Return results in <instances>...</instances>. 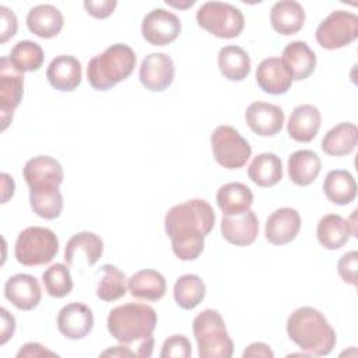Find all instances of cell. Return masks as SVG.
Returning <instances> with one entry per match:
<instances>
[{
	"label": "cell",
	"mask_w": 358,
	"mask_h": 358,
	"mask_svg": "<svg viewBox=\"0 0 358 358\" xmlns=\"http://www.w3.org/2000/svg\"><path fill=\"white\" fill-rule=\"evenodd\" d=\"M103 253V241L94 232L83 231L74 234L66 243L64 260L74 266L77 259H84L87 266H94Z\"/></svg>",
	"instance_id": "obj_21"
},
{
	"label": "cell",
	"mask_w": 358,
	"mask_h": 358,
	"mask_svg": "<svg viewBox=\"0 0 358 358\" xmlns=\"http://www.w3.org/2000/svg\"><path fill=\"white\" fill-rule=\"evenodd\" d=\"M180 20L165 8L151 10L141 22L143 38L154 46L172 43L180 34Z\"/></svg>",
	"instance_id": "obj_11"
},
{
	"label": "cell",
	"mask_w": 358,
	"mask_h": 358,
	"mask_svg": "<svg viewBox=\"0 0 358 358\" xmlns=\"http://www.w3.org/2000/svg\"><path fill=\"white\" fill-rule=\"evenodd\" d=\"M24 95V76L10 63L7 56L0 60V119L1 130H6L13 120L14 110Z\"/></svg>",
	"instance_id": "obj_10"
},
{
	"label": "cell",
	"mask_w": 358,
	"mask_h": 358,
	"mask_svg": "<svg viewBox=\"0 0 358 358\" xmlns=\"http://www.w3.org/2000/svg\"><path fill=\"white\" fill-rule=\"evenodd\" d=\"M196 20L199 27L222 39L239 36L245 27L242 11L224 1H206L197 10Z\"/></svg>",
	"instance_id": "obj_7"
},
{
	"label": "cell",
	"mask_w": 358,
	"mask_h": 358,
	"mask_svg": "<svg viewBox=\"0 0 358 358\" xmlns=\"http://www.w3.org/2000/svg\"><path fill=\"white\" fill-rule=\"evenodd\" d=\"M127 288L131 296L155 302L165 295L166 281L159 271L152 268H144L134 273L127 280Z\"/></svg>",
	"instance_id": "obj_26"
},
{
	"label": "cell",
	"mask_w": 358,
	"mask_h": 358,
	"mask_svg": "<svg viewBox=\"0 0 358 358\" xmlns=\"http://www.w3.org/2000/svg\"><path fill=\"white\" fill-rule=\"evenodd\" d=\"M358 38V17L345 10L331 11L316 28L317 43L329 50L340 49Z\"/></svg>",
	"instance_id": "obj_9"
},
{
	"label": "cell",
	"mask_w": 358,
	"mask_h": 358,
	"mask_svg": "<svg viewBox=\"0 0 358 358\" xmlns=\"http://www.w3.org/2000/svg\"><path fill=\"white\" fill-rule=\"evenodd\" d=\"M117 6L116 0H85L84 1V8L90 15L98 20L108 18L112 15Z\"/></svg>",
	"instance_id": "obj_42"
},
{
	"label": "cell",
	"mask_w": 358,
	"mask_h": 358,
	"mask_svg": "<svg viewBox=\"0 0 358 358\" xmlns=\"http://www.w3.org/2000/svg\"><path fill=\"white\" fill-rule=\"evenodd\" d=\"M357 268H358L357 250L344 253L337 263V271H338V275L341 277V280L354 287L357 285Z\"/></svg>",
	"instance_id": "obj_40"
},
{
	"label": "cell",
	"mask_w": 358,
	"mask_h": 358,
	"mask_svg": "<svg viewBox=\"0 0 358 358\" xmlns=\"http://www.w3.org/2000/svg\"><path fill=\"white\" fill-rule=\"evenodd\" d=\"M25 357H29V358H32V357H57V354L45 348L39 343H27L17 352V358H25Z\"/></svg>",
	"instance_id": "obj_43"
},
{
	"label": "cell",
	"mask_w": 358,
	"mask_h": 358,
	"mask_svg": "<svg viewBox=\"0 0 358 358\" xmlns=\"http://www.w3.org/2000/svg\"><path fill=\"white\" fill-rule=\"evenodd\" d=\"M206 296V284L197 274L180 275L173 285V299L182 309H194Z\"/></svg>",
	"instance_id": "obj_35"
},
{
	"label": "cell",
	"mask_w": 358,
	"mask_h": 358,
	"mask_svg": "<svg viewBox=\"0 0 358 358\" xmlns=\"http://www.w3.org/2000/svg\"><path fill=\"white\" fill-rule=\"evenodd\" d=\"M252 62L245 49L235 45H228L218 52V69L229 81H242L250 73Z\"/></svg>",
	"instance_id": "obj_32"
},
{
	"label": "cell",
	"mask_w": 358,
	"mask_h": 358,
	"mask_svg": "<svg viewBox=\"0 0 358 358\" xmlns=\"http://www.w3.org/2000/svg\"><path fill=\"white\" fill-rule=\"evenodd\" d=\"M281 62L289 71L292 80H306L316 67V55L303 41H294L288 43L281 56Z\"/></svg>",
	"instance_id": "obj_24"
},
{
	"label": "cell",
	"mask_w": 358,
	"mask_h": 358,
	"mask_svg": "<svg viewBox=\"0 0 358 358\" xmlns=\"http://www.w3.org/2000/svg\"><path fill=\"white\" fill-rule=\"evenodd\" d=\"M243 358H249V357H262V358H273L274 352L271 351V348L264 344V343H253L250 345H248L245 348V351L242 352Z\"/></svg>",
	"instance_id": "obj_45"
},
{
	"label": "cell",
	"mask_w": 358,
	"mask_h": 358,
	"mask_svg": "<svg viewBox=\"0 0 358 358\" xmlns=\"http://www.w3.org/2000/svg\"><path fill=\"white\" fill-rule=\"evenodd\" d=\"M224 239L235 246H249L259 235V220L255 211L248 210L238 215H225L221 221Z\"/></svg>",
	"instance_id": "obj_18"
},
{
	"label": "cell",
	"mask_w": 358,
	"mask_h": 358,
	"mask_svg": "<svg viewBox=\"0 0 358 358\" xmlns=\"http://www.w3.org/2000/svg\"><path fill=\"white\" fill-rule=\"evenodd\" d=\"M1 189H3L1 203L4 204V203H7V201H8V199H11V197H13V194H14V189H15L14 179H13L8 173H6V172H3V173H1Z\"/></svg>",
	"instance_id": "obj_46"
},
{
	"label": "cell",
	"mask_w": 358,
	"mask_h": 358,
	"mask_svg": "<svg viewBox=\"0 0 358 358\" xmlns=\"http://www.w3.org/2000/svg\"><path fill=\"white\" fill-rule=\"evenodd\" d=\"M248 176L260 187H271L282 179V162L273 152H262L252 159Z\"/></svg>",
	"instance_id": "obj_31"
},
{
	"label": "cell",
	"mask_w": 358,
	"mask_h": 358,
	"mask_svg": "<svg viewBox=\"0 0 358 358\" xmlns=\"http://www.w3.org/2000/svg\"><path fill=\"white\" fill-rule=\"evenodd\" d=\"M102 357H137L133 350H130L127 345H116L113 348H108L103 352H101Z\"/></svg>",
	"instance_id": "obj_47"
},
{
	"label": "cell",
	"mask_w": 358,
	"mask_h": 358,
	"mask_svg": "<svg viewBox=\"0 0 358 358\" xmlns=\"http://www.w3.org/2000/svg\"><path fill=\"white\" fill-rule=\"evenodd\" d=\"M157 322V313L150 305L129 302L113 308L108 315L106 324L113 338L129 348L136 344L137 357L148 358L152 355V333Z\"/></svg>",
	"instance_id": "obj_2"
},
{
	"label": "cell",
	"mask_w": 358,
	"mask_h": 358,
	"mask_svg": "<svg viewBox=\"0 0 358 358\" xmlns=\"http://www.w3.org/2000/svg\"><path fill=\"white\" fill-rule=\"evenodd\" d=\"M347 224H348V227H350L351 235H352V236H357V210L352 211L351 217L347 220Z\"/></svg>",
	"instance_id": "obj_49"
},
{
	"label": "cell",
	"mask_w": 358,
	"mask_h": 358,
	"mask_svg": "<svg viewBox=\"0 0 358 358\" xmlns=\"http://www.w3.org/2000/svg\"><path fill=\"white\" fill-rule=\"evenodd\" d=\"M4 296L20 310L35 309L42 299L38 280L31 274H14L4 284Z\"/></svg>",
	"instance_id": "obj_16"
},
{
	"label": "cell",
	"mask_w": 358,
	"mask_h": 358,
	"mask_svg": "<svg viewBox=\"0 0 358 358\" xmlns=\"http://www.w3.org/2000/svg\"><path fill=\"white\" fill-rule=\"evenodd\" d=\"M18 21L15 14L6 6H0V43H6L17 32Z\"/></svg>",
	"instance_id": "obj_41"
},
{
	"label": "cell",
	"mask_w": 358,
	"mask_h": 358,
	"mask_svg": "<svg viewBox=\"0 0 358 358\" xmlns=\"http://www.w3.org/2000/svg\"><path fill=\"white\" fill-rule=\"evenodd\" d=\"M270 22L275 32L281 35H294L299 32L305 24V10L294 0L277 1L270 11Z\"/></svg>",
	"instance_id": "obj_25"
},
{
	"label": "cell",
	"mask_w": 358,
	"mask_h": 358,
	"mask_svg": "<svg viewBox=\"0 0 358 358\" xmlns=\"http://www.w3.org/2000/svg\"><path fill=\"white\" fill-rule=\"evenodd\" d=\"M192 355V344L187 337L182 334H173L168 337L164 344L159 357L161 358H189Z\"/></svg>",
	"instance_id": "obj_39"
},
{
	"label": "cell",
	"mask_w": 358,
	"mask_h": 358,
	"mask_svg": "<svg viewBox=\"0 0 358 358\" xmlns=\"http://www.w3.org/2000/svg\"><path fill=\"white\" fill-rule=\"evenodd\" d=\"M29 189H59L64 173L60 162L49 155H38L27 161L22 169Z\"/></svg>",
	"instance_id": "obj_13"
},
{
	"label": "cell",
	"mask_w": 358,
	"mask_h": 358,
	"mask_svg": "<svg viewBox=\"0 0 358 358\" xmlns=\"http://www.w3.org/2000/svg\"><path fill=\"white\" fill-rule=\"evenodd\" d=\"M1 330H0V334H1V344H6L14 334V330H15V319L13 315L8 313V310L6 308H1Z\"/></svg>",
	"instance_id": "obj_44"
},
{
	"label": "cell",
	"mask_w": 358,
	"mask_h": 358,
	"mask_svg": "<svg viewBox=\"0 0 358 358\" xmlns=\"http://www.w3.org/2000/svg\"><path fill=\"white\" fill-rule=\"evenodd\" d=\"M136 53L126 43H115L87 64V78L96 91H108L129 78L136 67Z\"/></svg>",
	"instance_id": "obj_4"
},
{
	"label": "cell",
	"mask_w": 358,
	"mask_h": 358,
	"mask_svg": "<svg viewBox=\"0 0 358 358\" xmlns=\"http://www.w3.org/2000/svg\"><path fill=\"white\" fill-rule=\"evenodd\" d=\"M46 78L49 84L57 91H74L81 84V63L78 62V59L70 55L56 56L48 66Z\"/></svg>",
	"instance_id": "obj_19"
},
{
	"label": "cell",
	"mask_w": 358,
	"mask_h": 358,
	"mask_svg": "<svg viewBox=\"0 0 358 358\" xmlns=\"http://www.w3.org/2000/svg\"><path fill=\"white\" fill-rule=\"evenodd\" d=\"M292 77L280 57H267L256 70L257 85L270 95L285 94L292 85Z\"/></svg>",
	"instance_id": "obj_20"
},
{
	"label": "cell",
	"mask_w": 358,
	"mask_h": 358,
	"mask_svg": "<svg viewBox=\"0 0 358 358\" xmlns=\"http://www.w3.org/2000/svg\"><path fill=\"white\" fill-rule=\"evenodd\" d=\"M140 83L152 92H161L166 90L175 78V64L171 56L166 53H150L147 55L138 71Z\"/></svg>",
	"instance_id": "obj_12"
},
{
	"label": "cell",
	"mask_w": 358,
	"mask_h": 358,
	"mask_svg": "<svg viewBox=\"0 0 358 358\" xmlns=\"http://www.w3.org/2000/svg\"><path fill=\"white\" fill-rule=\"evenodd\" d=\"M287 169L289 179L298 186H309L322 169L319 155L312 150H298L288 157Z\"/></svg>",
	"instance_id": "obj_27"
},
{
	"label": "cell",
	"mask_w": 358,
	"mask_h": 358,
	"mask_svg": "<svg viewBox=\"0 0 358 358\" xmlns=\"http://www.w3.org/2000/svg\"><path fill=\"white\" fill-rule=\"evenodd\" d=\"M59 252L56 234L43 227H27L15 241L14 255L20 264L27 267L50 263Z\"/></svg>",
	"instance_id": "obj_6"
},
{
	"label": "cell",
	"mask_w": 358,
	"mask_h": 358,
	"mask_svg": "<svg viewBox=\"0 0 358 358\" xmlns=\"http://www.w3.org/2000/svg\"><path fill=\"white\" fill-rule=\"evenodd\" d=\"M96 281V296L105 302H113L120 299L127 292V278L113 264H103L98 270Z\"/></svg>",
	"instance_id": "obj_34"
},
{
	"label": "cell",
	"mask_w": 358,
	"mask_h": 358,
	"mask_svg": "<svg viewBox=\"0 0 358 358\" xmlns=\"http://www.w3.org/2000/svg\"><path fill=\"white\" fill-rule=\"evenodd\" d=\"M358 143V129L351 122H343L331 127L322 138V150L330 157L351 154Z\"/></svg>",
	"instance_id": "obj_28"
},
{
	"label": "cell",
	"mask_w": 358,
	"mask_h": 358,
	"mask_svg": "<svg viewBox=\"0 0 358 358\" xmlns=\"http://www.w3.org/2000/svg\"><path fill=\"white\" fill-rule=\"evenodd\" d=\"M56 323L66 338L81 340L94 327V313L85 303L71 302L59 310Z\"/></svg>",
	"instance_id": "obj_15"
},
{
	"label": "cell",
	"mask_w": 358,
	"mask_h": 358,
	"mask_svg": "<svg viewBox=\"0 0 358 358\" xmlns=\"http://www.w3.org/2000/svg\"><path fill=\"white\" fill-rule=\"evenodd\" d=\"M322 116L315 105L296 106L288 119L287 131L289 137L298 143H309L319 133Z\"/></svg>",
	"instance_id": "obj_22"
},
{
	"label": "cell",
	"mask_w": 358,
	"mask_h": 358,
	"mask_svg": "<svg viewBox=\"0 0 358 358\" xmlns=\"http://www.w3.org/2000/svg\"><path fill=\"white\" fill-rule=\"evenodd\" d=\"M43 59L42 46L32 41L17 42L8 55L11 66L21 74L39 70L43 64Z\"/></svg>",
	"instance_id": "obj_36"
},
{
	"label": "cell",
	"mask_w": 358,
	"mask_h": 358,
	"mask_svg": "<svg viewBox=\"0 0 358 358\" xmlns=\"http://www.w3.org/2000/svg\"><path fill=\"white\" fill-rule=\"evenodd\" d=\"M215 224V213L208 201L192 199L176 204L165 214V232L172 250L180 260H196L204 249V238Z\"/></svg>",
	"instance_id": "obj_1"
},
{
	"label": "cell",
	"mask_w": 358,
	"mask_h": 358,
	"mask_svg": "<svg viewBox=\"0 0 358 358\" xmlns=\"http://www.w3.org/2000/svg\"><path fill=\"white\" fill-rule=\"evenodd\" d=\"M323 192L331 203L347 206L357 197V182L348 171L333 169L323 180Z\"/></svg>",
	"instance_id": "obj_30"
},
{
	"label": "cell",
	"mask_w": 358,
	"mask_h": 358,
	"mask_svg": "<svg viewBox=\"0 0 358 358\" xmlns=\"http://www.w3.org/2000/svg\"><path fill=\"white\" fill-rule=\"evenodd\" d=\"M165 3L171 7H175V8H187V7H192L196 1L194 0H185V1H172V0H165Z\"/></svg>",
	"instance_id": "obj_48"
},
{
	"label": "cell",
	"mask_w": 358,
	"mask_h": 358,
	"mask_svg": "<svg viewBox=\"0 0 358 358\" xmlns=\"http://www.w3.org/2000/svg\"><path fill=\"white\" fill-rule=\"evenodd\" d=\"M284 119L285 116L280 106L262 101L252 102L245 112L249 129L262 137L278 134L284 126Z\"/></svg>",
	"instance_id": "obj_14"
},
{
	"label": "cell",
	"mask_w": 358,
	"mask_h": 358,
	"mask_svg": "<svg viewBox=\"0 0 358 358\" xmlns=\"http://www.w3.org/2000/svg\"><path fill=\"white\" fill-rule=\"evenodd\" d=\"M217 204L225 215H238L250 210L253 193L241 182H229L218 189Z\"/></svg>",
	"instance_id": "obj_29"
},
{
	"label": "cell",
	"mask_w": 358,
	"mask_h": 358,
	"mask_svg": "<svg viewBox=\"0 0 358 358\" xmlns=\"http://www.w3.org/2000/svg\"><path fill=\"white\" fill-rule=\"evenodd\" d=\"M210 140L214 159L227 169L242 168L252 155L250 144L232 126H218Z\"/></svg>",
	"instance_id": "obj_8"
},
{
	"label": "cell",
	"mask_w": 358,
	"mask_h": 358,
	"mask_svg": "<svg viewBox=\"0 0 358 358\" xmlns=\"http://www.w3.org/2000/svg\"><path fill=\"white\" fill-rule=\"evenodd\" d=\"M287 334L309 355H329L336 347L337 337L324 315L310 306L295 309L287 320Z\"/></svg>",
	"instance_id": "obj_3"
},
{
	"label": "cell",
	"mask_w": 358,
	"mask_h": 358,
	"mask_svg": "<svg viewBox=\"0 0 358 358\" xmlns=\"http://www.w3.org/2000/svg\"><path fill=\"white\" fill-rule=\"evenodd\" d=\"M319 243L329 250L343 248L351 235L347 220L338 214H326L317 222L316 229Z\"/></svg>",
	"instance_id": "obj_33"
},
{
	"label": "cell",
	"mask_w": 358,
	"mask_h": 358,
	"mask_svg": "<svg viewBox=\"0 0 358 358\" xmlns=\"http://www.w3.org/2000/svg\"><path fill=\"white\" fill-rule=\"evenodd\" d=\"M301 229V215L295 208L281 207L266 220L264 235L273 245H285L294 241Z\"/></svg>",
	"instance_id": "obj_17"
},
{
	"label": "cell",
	"mask_w": 358,
	"mask_h": 358,
	"mask_svg": "<svg viewBox=\"0 0 358 358\" xmlns=\"http://www.w3.org/2000/svg\"><path fill=\"white\" fill-rule=\"evenodd\" d=\"M45 291L53 298H64L73 289V278L70 270L63 263H55L42 274Z\"/></svg>",
	"instance_id": "obj_38"
},
{
	"label": "cell",
	"mask_w": 358,
	"mask_h": 358,
	"mask_svg": "<svg viewBox=\"0 0 358 358\" xmlns=\"http://www.w3.org/2000/svg\"><path fill=\"white\" fill-rule=\"evenodd\" d=\"M193 334L200 358H231L234 343L218 310L204 309L193 319Z\"/></svg>",
	"instance_id": "obj_5"
},
{
	"label": "cell",
	"mask_w": 358,
	"mask_h": 358,
	"mask_svg": "<svg viewBox=\"0 0 358 358\" xmlns=\"http://www.w3.org/2000/svg\"><path fill=\"white\" fill-rule=\"evenodd\" d=\"M29 204L38 217L55 220L63 211V196L59 189H32L29 190Z\"/></svg>",
	"instance_id": "obj_37"
},
{
	"label": "cell",
	"mask_w": 358,
	"mask_h": 358,
	"mask_svg": "<svg viewBox=\"0 0 358 358\" xmlns=\"http://www.w3.org/2000/svg\"><path fill=\"white\" fill-rule=\"evenodd\" d=\"M64 25L62 11L52 4L34 6L27 14L28 29L43 39L55 38L60 34Z\"/></svg>",
	"instance_id": "obj_23"
}]
</instances>
